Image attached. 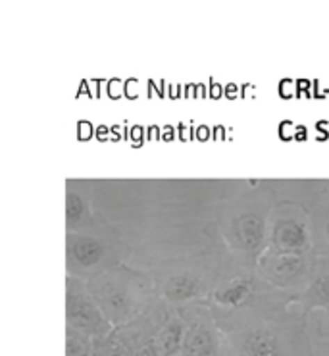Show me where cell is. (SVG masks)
Returning a JSON list of instances; mask_svg holds the SVG:
<instances>
[{
  "mask_svg": "<svg viewBox=\"0 0 329 356\" xmlns=\"http://www.w3.org/2000/svg\"><path fill=\"white\" fill-rule=\"evenodd\" d=\"M239 355L241 356H281V345L278 335L264 327L255 325L243 333L239 341Z\"/></svg>",
  "mask_w": 329,
  "mask_h": 356,
  "instance_id": "cell-9",
  "label": "cell"
},
{
  "mask_svg": "<svg viewBox=\"0 0 329 356\" xmlns=\"http://www.w3.org/2000/svg\"><path fill=\"white\" fill-rule=\"evenodd\" d=\"M135 356H162V350H160V345H157L154 341H147L137 348Z\"/></svg>",
  "mask_w": 329,
  "mask_h": 356,
  "instance_id": "cell-15",
  "label": "cell"
},
{
  "mask_svg": "<svg viewBox=\"0 0 329 356\" xmlns=\"http://www.w3.org/2000/svg\"><path fill=\"white\" fill-rule=\"evenodd\" d=\"M95 300L104 316H125L135 305V289H145L147 283L137 273L108 268L87 282Z\"/></svg>",
  "mask_w": 329,
  "mask_h": 356,
  "instance_id": "cell-1",
  "label": "cell"
},
{
  "mask_svg": "<svg viewBox=\"0 0 329 356\" xmlns=\"http://www.w3.org/2000/svg\"><path fill=\"white\" fill-rule=\"evenodd\" d=\"M220 353V337L212 325L195 320L187 325L183 356H218Z\"/></svg>",
  "mask_w": 329,
  "mask_h": 356,
  "instance_id": "cell-8",
  "label": "cell"
},
{
  "mask_svg": "<svg viewBox=\"0 0 329 356\" xmlns=\"http://www.w3.org/2000/svg\"><path fill=\"white\" fill-rule=\"evenodd\" d=\"M270 241V224L258 212H241L231 218L227 229V243L241 257L260 260L262 252L268 249Z\"/></svg>",
  "mask_w": 329,
  "mask_h": 356,
  "instance_id": "cell-5",
  "label": "cell"
},
{
  "mask_svg": "<svg viewBox=\"0 0 329 356\" xmlns=\"http://www.w3.org/2000/svg\"><path fill=\"white\" fill-rule=\"evenodd\" d=\"M306 307H329V260L321 268L314 266L312 277L308 280L306 289L300 295Z\"/></svg>",
  "mask_w": 329,
  "mask_h": 356,
  "instance_id": "cell-11",
  "label": "cell"
},
{
  "mask_svg": "<svg viewBox=\"0 0 329 356\" xmlns=\"http://www.w3.org/2000/svg\"><path fill=\"white\" fill-rule=\"evenodd\" d=\"M280 254H308L310 252V225L300 210L280 212L270 224L268 249Z\"/></svg>",
  "mask_w": 329,
  "mask_h": 356,
  "instance_id": "cell-4",
  "label": "cell"
},
{
  "mask_svg": "<svg viewBox=\"0 0 329 356\" xmlns=\"http://www.w3.org/2000/svg\"><path fill=\"white\" fill-rule=\"evenodd\" d=\"M323 239H326V243L329 245V220L326 222V225H323Z\"/></svg>",
  "mask_w": 329,
  "mask_h": 356,
  "instance_id": "cell-16",
  "label": "cell"
},
{
  "mask_svg": "<svg viewBox=\"0 0 329 356\" xmlns=\"http://www.w3.org/2000/svg\"><path fill=\"white\" fill-rule=\"evenodd\" d=\"M67 325L83 335H102L108 332V318L95 300L87 282L70 277L67 280Z\"/></svg>",
  "mask_w": 329,
  "mask_h": 356,
  "instance_id": "cell-2",
  "label": "cell"
},
{
  "mask_svg": "<svg viewBox=\"0 0 329 356\" xmlns=\"http://www.w3.org/2000/svg\"><path fill=\"white\" fill-rule=\"evenodd\" d=\"M89 216V210H87V204L79 193L75 191H67V199H66V222L70 233H74L75 227L85 222V218Z\"/></svg>",
  "mask_w": 329,
  "mask_h": 356,
  "instance_id": "cell-13",
  "label": "cell"
},
{
  "mask_svg": "<svg viewBox=\"0 0 329 356\" xmlns=\"http://www.w3.org/2000/svg\"><path fill=\"white\" fill-rule=\"evenodd\" d=\"M204 277L195 270H179L166 275L164 282L160 283V291L164 298L170 302H189L200 298L206 291Z\"/></svg>",
  "mask_w": 329,
  "mask_h": 356,
  "instance_id": "cell-7",
  "label": "cell"
},
{
  "mask_svg": "<svg viewBox=\"0 0 329 356\" xmlns=\"http://www.w3.org/2000/svg\"><path fill=\"white\" fill-rule=\"evenodd\" d=\"M255 293V280L250 275H237L214 291V302L223 308H243Z\"/></svg>",
  "mask_w": 329,
  "mask_h": 356,
  "instance_id": "cell-10",
  "label": "cell"
},
{
  "mask_svg": "<svg viewBox=\"0 0 329 356\" xmlns=\"http://www.w3.org/2000/svg\"><path fill=\"white\" fill-rule=\"evenodd\" d=\"M67 356H91V343L89 335L75 332L67 327Z\"/></svg>",
  "mask_w": 329,
  "mask_h": 356,
  "instance_id": "cell-14",
  "label": "cell"
},
{
  "mask_svg": "<svg viewBox=\"0 0 329 356\" xmlns=\"http://www.w3.org/2000/svg\"><path fill=\"white\" fill-rule=\"evenodd\" d=\"M185 333H187V325L179 318H173V320L166 323L164 330L160 332V350H162V355L175 356L183 353Z\"/></svg>",
  "mask_w": 329,
  "mask_h": 356,
  "instance_id": "cell-12",
  "label": "cell"
},
{
  "mask_svg": "<svg viewBox=\"0 0 329 356\" xmlns=\"http://www.w3.org/2000/svg\"><path fill=\"white\" fill-rule=\"evenodd\" d=\"M108 252H110V245L104 237L87 232L67 235V268L72 275L77 273L79 280L81 275H91V273L99 275L106 272L102 266L106 262Z\"/></svg>",
  "mask_w": 329,
  "mask_h": 356,
  "instance_id": "cell-6",
  "label": "cell"
},
{
  "mask_svg": "<svg viewBox=\"0 0 329 356\" xmlns=\"http://www.w3.org/2000/svg\"><path fill=\"white\" fill-rule=\"evenodd\" d=\"M260 275L272 287H296L305 282L306 277H312L314 264L308 254H280L272 250H264L258 260Z\"/></svg>",
  "mask_w": 329,
  "mask_h": 356,
  "instance_id": "cell-3",
  "label": "cell"
}]
</instances>
